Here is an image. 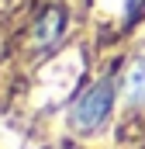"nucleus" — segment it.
<instances>
[{
  "mask_svg": "<svg viewBox=\"0 0 145 149\" xmlns=\"http://www.w3.org/2000/svg\"><path fill=\"white\" fill-rule=\"evenodd\" d=\"M114 101H117V87L114 80L104 76V80H93L69 108V128L79 132V135H93L100 132L110 121V111H114Z\"/></svg>",
  "mask_w": 145,
  "mask_h": 149,
  "instance_id": "obj_1",
  "label": "nucleus"
},
{
  "mask_svg": "<svg viewBox=\"0 0 145 149\" xmlns=\"http://www.w3.org/2000/svg\"><path fill=\"white\" fill-rule=\"evenodd\" d=\"M66 31V14H62V7H48L41 17L35 21V45H52L55 38H62Z\"/></svg>",
  "mask_w": 145,
  "mask_h": 149,
  "instance_id": "obj_2",
  "label": "nucleus"
},
{
  "mask_svg": "<svg viewBox=\"0 0 145 149\" xmlns=\"http://www.w3.org/2000/svg\"><path fill=\"white\" fill-rule=\"evenodd\" d=\"M124 97L131 104H145V56L135 59L124 73Z\"/></svg>",
  "mask_w": 145,
  "mask_h": 149,
  "instance_id": "obj_3",
  "label": "nucleus"
},
{
  "mask_svg": "<svg viewBox=\"0 0 145 149\" xmlns=\"http://www.w3.org/2000/svg\"><path fill=\"white\" fill-rule=\"evenodd\" d=\"M142 10H145V0H124V7H121L124 24H135V21L142 17Z\"/></svg>",
  "mask_w": 145,
  "mask_h": 149,
  "instance_id": "obj_4",
  "label": "nucleus"
}]
</instances>
